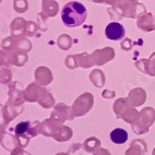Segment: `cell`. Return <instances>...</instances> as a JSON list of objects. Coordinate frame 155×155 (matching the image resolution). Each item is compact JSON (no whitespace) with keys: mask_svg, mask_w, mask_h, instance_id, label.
I'll return each mask as SVG.
<instances>
[{"mask_svg":"<svg viewBox=\"0 0 155 155\" xmlns=\"http://www.w3.org/2000/svg\"><path fill=\"white\" fill-rule=\"evenodd\" d=\"M110 139L114 143L122 144L127 141L128 133L127 131L121 129V128H117V129H115V130H113L110 132Z\"/></svg>","mask_w":155,"mask_h":155,"instance_id":"obj_3","label":"cell"},{"mask_svg":"<svg viewBox=\"0 0 155 155\" xmlns=\"http://www.w3.org/2000/svg\"><path fill=\"white\" fill-rule=\"evenodd\" d=\"M125 28L124 25H121L118 22H111L106 26L105 34L106 37L111 41H119V39L124 38L125 36Z\"/></svg>","mask_w":155,"mask_h":155,"instance_id":"obj_2","label":"cell"},{"mask_svg":"<svg viewBox=\"0 0 155 155\" xmlns=\"http://www.w3.org/2000/svg\"><path fill=\"white\" fill-rule=\"evenodd\" d=\"M86 8L78 1L68 2L61 11L62 22L69 28H77L82 25L86 20Z\"/></svg>","mask_w":155,"mask_h":155,"instance_id":"obj_1","label":"cell"}]
</instances>
